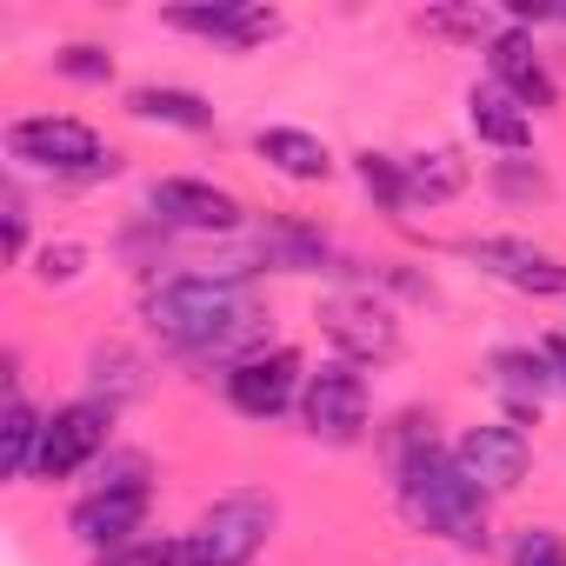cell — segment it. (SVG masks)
Instances as JSON below:
<instances>
[{"label": "cell", "mask_w": 566, "mask_h": 566, "mask_svg": "<svg viewBox=\"0 0 566 566\" xmlns=\"http://www.w3.org/2000/svg\"><path fill=\"white\" fill-rule=\"evenodd\" d=\"M147 321L154 334L187 354V360H247L266 340V301L247 280H220V273H174L147 294Z\"/></svg>", "instance_id": "cell-1"}, {"label": "cell", "mask_w": 566, "mask_h": 566, "mask_svg": "<svg viewBox=\"0 0 566 566\" xmlns=\"http://www.w3.org/2000/svg\"><path fill=\"white\" fill-rule=\"evenodd\" d=\"M486 81H493V87H506L526 114L559 107V81H553L546 54H539V48H533V34H520V28H500V34L486 41Z\"/></svg>", "instance_id": "cell-13"}, {"label": "cell", "mask_w": 566, "mask_h": 566, "mask_svg": "<svg viewBox=\"0 0 566 566\" xmlns=\"http://www.w3.org/2000/svg\"><path fill=\"white\" fill-rule=\"evenodd\" d=\"M321 327H327V340L340 347V360H354V367L394 360V354H400V321H394V307L374 301L367 287L334 294V301L321 307Z\"/></svg>", "instance_id": "cell-10"}, {"label": "cell", "mask_w": 566, "mask_h": 566, "mask_svg": "<svg viewBox=\"0 0 566 566\" xmlns=\"http://www.w3.org/2000/svg\"><path fill=\"white\" fill-rule=\"evenodd\" d=\"M54 74L81 81V87H107L114 81V54L94 48V41H67V48H54Z\"/></svg>", "instance_id": "cell-23"}, {"label": "cell", "mask_w": 566, "mask_h": 566, "mask_svg": "<svg viewBox=\"0 0 566 566\" xmlns=\"http://www.w3.org/2000/svg\"><path fill=\"white\" fill-rule=\"evenodd\" d=\"M147 513H154V486H94V493L74 500L67 533L101 559V553L140 539V533H147Z\"/></svg>", "instance_id": "cell-12"}, {"label": "cell", "mask_w": 566, "mask_h": 566, "mask_svg": "<svg viewBox=\"0 0 566 566\" xmlns=\"http://www.w3.org/2000/svg\"><path fill=\"white\" fill-rule=\"evenodd\" d=\"M94 566H187V559H180V539H160V533H140V539H127V546H114V553H101Z\"/></svg>", "instance_id": "cell-24"}, {"label": "cell", "mask_w": 566, "mask_h": 566, "mask_svg": "<svg viewBox=\"0 0 566 566\" xmlns=\"http://www.w3.org/2000/svg\"><path fill=\"white\" fill-rule=\"evenodd\" d=\"M220 387H227V407L240 420H280L287 407H301L307 374H301V354L294 347H260V354L233 360L220 374Z\"/></svg>", "instance_id": "cell-7"}, {"label": "cell", "mask_w": 566, "mask_h": 566, "mask_svg": "<svg viewBox=\"0 0 566 566\" xmlns=\"http://www.w3.org/2000/svg\"><path fill=\"white\" fill-rule=\"evenodd\" d=\"M140 387H147V367H140L127 347H101V354H94V394H87V400H101V407L120 413V400H134Z\"/></svg>", "instance_id": "cell-21"}, {"label": "cell", "mask_w": 566, "mask_h": 566, "mask_svg": "<svg viewBox=\"0 0 566 566\" xmlns=\"http://www.w3.org/2000/svg\"><path fill=\"white\" fill-rule=\"evenodd\" d=\"M0 227H8V260H21L28 253V200H21L14 180H8V193H0Z\"/></svg>", "instance_id": "cell-28"}, {"label": "cell", "mask_w": 566, "mask_h": 566, "mask_svg": "<svg viewBox=\"0 0 566 566\" xmlns=\"http://www.w3.org/2000/svg\"><path fill=\"white\" fill-rule=\"evenodd\" d=\"M253 154H260L280 180H301V187H314V180H327V174H334L327 140H321V134H307V127H260V134H253Z\"/></svg>", "instance_id": "cell-17"}, {"label": "cell", "mask_w": 566, "mask_h": 566, "mask_svg": "<svg viewBox=\"0 0 566 566\" xmlns=\"http://www.w3.org/2000/svg\"><path fill=\"white\" fill-rule=\"evenodd\" d=\"M427 34H447V41H493L486 34V14H420Z\"/></svg>", "instance_id": "cell-29"}, {"label": "cell", "mask_w": 566, "mask_h": 566, "mask_svg": "<svg viewBox=\"0 0 566 566\" xmlns=\"http://www.w3.org/2000/svg\"><path fill=\"white\" fill-rule=\"evenodd\" d=\"M273 520H280V506L266 493L233 486L193 520V533H180V559L187 566H247L273 539Z\"/></svg>", "instance_id": "cell-4"}, {"label": "cell", "mask_w": 566, "mask_h": 566, "mask_svg": "<svg viewBox=\"0 0 566 566\" xmlns=\"http://www.w3.org/2000/svg\"><path fill=\"white\" fill-rule=\"evenodd\" d=\"M167 28L247 54V48H260V41L280 34V14L273 8H253V0H213V8H167Z\"/></svg>", "instance_id": "cell-14"}, {"label": "cell", "mask_w": 566, "mask_h": 566, "mask_svg": "<svg viewBox=\"0 0 566 566\" xmlns=\"http://www.w3.org/2000/svg\"><path fill=\"white\" fill-rule=\"evenodd\" d=\"M467 127H473L480 147H500V154H526V140H533V114L493 81H480L467 94Z\"/></svg>", "instance_id": "cell-16"}, {"label": "cell", "mask_w": 566, "mask_h": 566, "mask_svg": "<svg viewBox=\"0 0 566 566\" xmlns=\"http://www.w3.org/2000/svg\"><path fill=\"white\" fill-rule=\"evenodd\" d=\"M539 354L553 360V380L566 387V334H546V340H539Z\"/></svg>", "instance_id": "cell-30"}, {"label": "cell", "mask_w": 566, "mask_h": 566, "mask_svg": "<svg viewBox=\"0 0 566 566\" xmlns=\"http://www.w3.org/2000/svg\"><path fill=\"white\" fill-rule=\"evenodd\" d=\"M367 413H374V394H367V374L354 360H327V367L307 374V387H301V427L321 447H354L367 433Z\"/></svg>", "instance_id": "cell-5"}, {"label": "cell", "mask_w": 566, "mask_h": 566, "mask_svg": "<svg viewBox=\"0 0 566 566\" xmlns=\"http://www.w3.org/2000/svg\"><path fill=\"white\" fill-rule=\"evenodd\" d=\"M354 174H360V187H367L387 213H400V207H407V174H400V160H394V154H374V147H367V154H354Z\"/></svg>", "instance_id": "cell-22"}, {"label": "cell", "mask_w": 566, "mask_h": 566, "mask_svg": "<svg viewBox=\"0 0 566 566\" xmlns=\"http://www.w3.org/2000/svg\"><path fill=\"white\" fill-rule=\"evenodd\" d=\"M453 467L493 500V493H513L526 473H533V440L513 427V420H480L453 440Z\"/></svg>", "instance_id": "cell-9"}, {"label": "cell", "mask_w": 566, "mask_h": 566, "mask_svg": "<svg viewBox=\"0 0 566 566\" xmlns=\"http://www.w3.org/2000/svg\"><path fill=\"white\" fill-rule=\"evenodd\" d=\"M460 253L480 273H493L500 287H513V294H533V301H559L566 294V260L533 247V240H520V233H473V240H460Z\"/></svg>", "instance_id": "cell-8"}, {"label": "cell", "mask_w": 566, "mask_h": 566, "mask_svg": "<svg viewBox=\"0 0 566 566\" xmlns=\"http://www.w3.org/2000/svg\"><path fill=\"white\" fill-rule=\"evenodd\" d=\"M147 207H154V220L174 227V233H240V227H247L240 200H233L227 187H213V180H193V174L154 180V187H147Z\"/></svg>", "instance_id": "cell-11"}, {"label": "cell", "mask_w": 566, "mask_h": 566, "mask_svg": "<svg viewBox=\"0 0 566 566\" xmlns=\"http://www.w3.org/2000/svg\"><path fill=\"white\" fill-rule=\"evenodd\" d=\"M41 427H48V413H34L21 394H8V413H0V453H8V480H34Z\"/></svg>", "instance_id": "cell-20"}, {"label": "cell", "mask_w": 566, "mask_h": 566, "mask_svg": "<svg viewBox=\"0 0 566 566\" xmlns=\"http://www.w3.org/2000/svg\"><path fill=\"white\" fill-rule=\"evenodd\" d=\"M127 114L147 120V127H180V134H207V127H213V107H207L193 87H160V81L134 87V94H127Z\"/></svg>", "instance_id": "cell-19"}, {"label": "cell", "mask_w": 566, "mask_h": 566, "mask_svg": "<svg viewBox=\"0 0 566 566\" xmlns=\"http://www.w3.org/2000/svg\"><path fill=\"white\" fill-rule=\"evenodd\" d=\"M513 566H566V539L553 526H526L513 539Z\"/></svg>", "instance_id": "cell-26"}, {"label": "cell", "mask_w": 566, "mask_h": 566, "mask_svg": "<svg viewBox=\"0 0 566 566\" xmlns=\"http://www.w3.org/2000/svg\"><path fill=\"white\" fill-rule=\"evenodd\" d=\"M87 266V247H74V240H61V247H41V280L48 287H67V280Z\"/></svg>", "instance_id": "cell-27"}, {"label": "cell", "mask_w": 566, "mask_h": 566, "mask_svg": "<svg viewBox=\"0 0 566 566\" xmlns=\"http://www.w3.org/2000/svg\"><path fill=\"white\" fill-rule=\"evenodd\" d=\"M553 387H559V380H553V360H546L539 347H500V354H493V394L506 400L513 427H520V420H539V407H546Z\"/></svg>", "instance_id": "cell-15"}, {"label": "cell", "mask_w": 566, "mask_h": 566, "mask_svg": "<svg viewBox=\"0 0 566 566\" xmlns=\"http://www.w3.org/2000/svg\"><path fill=\"white\" fill-rule=\"evenodd\" d=\"M400 174H407V207H447L473 180V167H467L460 147H420V154L400 160Z\"/></svg>", "instance_id": "cell-18"}, {"label": "cell", "mask_w": 566, "mask_h": 566, "mask_svg": "<svg viewBox=\"0 0 566 566\" xmlns=\"http://www.w3.org/2000/svg\"><path fill=\"white\" fill-rule=\"evenodd\" d=\"M101 453H114V407H101V400H67V407H54L48 427H41L34 480H74V473H87Z\"/></svg>", "instance_id": "cell-6"}, {"label": "cell", "mask_w": 566, "mask_h": 566, "mask_svg": "<svg viewBox=\"0 0 566 566\" xmlns=\"http://www.w3.org/2000/svg\"><path fill=\"white\" fill-rule=\"evenodd\" d=\"M394 493H400L407 526H420V533H433V539H453V546H467V553H486V546H493L486 493L453 467V453L420 447L413 460L394 467Z\"/></svg>", "instance_id": "cell-2"}, {"label": "cell", "mask_w": 566, "mask_h": 566, "mask_svg": "<svg viewBox=\"0 0 566 566\" xmlns=\"http://www.w3.org/2000/svg\"><path fill=\"white\" fill-rule=\"evenodd\" d=\"M8 160L48 180H107L120 154L74 114H21L8 120Z\"/></svg>", "instance_id": "cell-3"}, {"label": "cell", "mask_w": 566, "mask_h": 566, "mask_svg": "<svg viewBox=\"0 0 566 566\" xmlns=\"http://www.w3.org/2000/svg\"><path fill=\"white\" fill-rule=\"evenodd\" d=\"M493 187H500L506 200H546V193H553L533 160H500V167H493Z\"/></svg>", "instance_id": "cell-25"}]
</instances>
